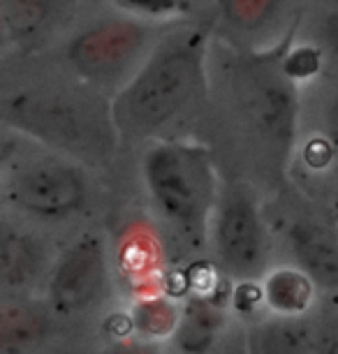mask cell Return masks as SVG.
Segmentation results:
<instances>
[{
  "label": "cell",
  "instance_id": "6da1fadb",
  "mask_svg": "<svg viewBox=\"0 0 338 354\" xmlns=\"http://www.w3.org/2000/svg\"><path fill=\"white\" fill-rule=\"evenodd\" d=\"M207 32L178 30L149 51L111 104L116 128L151 135L174 123L207 84Z\"/></svg>",
  "mask_w": 338,
  "mask_h": 354
},
{
  "label": "cell",
  "instance_id": "7a4b0ae2",
  "mask_svg": "<svg viewBox=\"0 0 338 354\" xmlns=\"http://www.w3.org/2000/svg\"><path fill=\"white\" fill-rule=\"evenodd\" d=\"M292 30L276 46L241 53L229 65V86L238 116L262 149L278 160L288 158L292 151L303 109L301 86L288 75L283 63L285 44Z\"/></svg>",
  "mask_w": 338,
  "mask_h": 354
},
{
  "label": "cell",
  "instance_id": "3957f363",
  "mask_svg": "<svg viewBox=\"0 0 338 354\" xmlns=\"http://www.w3.org/2000/svg\"><path fill=\"white\" fill-rule=\"evenodd\" d=\"M144 183L158 213L178 230L204 225L216 199V181L204 151L185 144H158L144 156Z\"/></svg>",
  "mask_w": 338,
  "mask_h": 354
},
{
  "label": "cell",
  "instance_id": "277c9868",
  "mask_svg": "<svg viewBox=\"0 0 338 354\" xmlns=\"http://www.w3.org/2000/svg\"><path fill=\"white\" fill-rule=\"evenodd\" d=\"M151 32L135 17H114L86 26L70 39L65 56L72 70L91 84H114L149 56Z\"/></svg>",
  "mask_w": 338,
  "mask_h": 354
},
{
  "label": "cell",
  "instance_id": "5b68a950",
  "mask_svg": "<svg viewBox=\"0 0 338 354\" xmlns=\"http://www.w3.org/2000/svg\"><path fill=\"white\" fill-rule=\"evenodd\" d=\"M5 192L19 211L58 220L82 209L88 185L84 174L72 162L58 158H37L12 171Z\"/></svg>",
  "mask_w": 338,
  "mask_h": 354
},
{
  "label": "cell",
  "instance_id": "8992f818",
  "mask_svg": "<svg viewBox=\"0 0 338 354\" xmlns=\"http://www.w3.org/2000/svg\"><path fill=\"white\" fill-rule=\"evenodd\" d=\"M216 250L229 271L253 276L267 259V227L255 199L243 190L227 192L218 206Z\"/></svg>",
  "mask_w": 338,
  "mask_h": 354
},
{
  "label": "cell",
  "instance_id": "52a82bcc",
  "mask_svg": "<svg viewBox=\"0 0 338 354\" xmlns=\"http://www.w3.org/2000/svg\"><path fill=\"white\" fill-rule=\"evenodd\" d=\"M107 264L104 250L97 236H86L77 241L58 262L51 276V304L61 313H79L100 297Z\"/></svg>",
  "mask_w": 338,
  "mask_h": 354
},
{
  "label": "cell",
  "instance_id": "ba28073f",
  "mask_svg": "<svg viewBox=\"0 0 338 354\" xmlns=\"http://www.w3.org/2000/svg\"><path fill=\"white\" fill-rule=\"evenodd\" d=\"M290 248L297 266L303 269L315 285H338V236L315 220H297L288 230Z\"/></svg>",
  "mask_w": 338,
  "mask_h": 354
},
{
  "label": "cell",
  "instance_id": "9c48e42d",
  "mask_svg": "<svg viewBox=\"0 0 338 354\" xmlns=\"http://www.w3.org/2000/svg\"><path fill=\"white\" fill-rule=\"evenodd\" d=\"M315 280L299 266H281L264 278V304L274 315L303 317L315 304Z\"/></svg>",
  "mask_w": 338,
  "mask_h": 354
},
{
  "label": "cell",
  "instance_id": "30bf717a",
  "mask_svg": "<svg viewBox=\"0 0 338 354\" xmlns=\"http://www.w3.org/2000/svg\"><path fill=\"white\" fill-rule=\"evenodd\" d=\"M315 326L303 317L274 315L255 324L250 354H313Z\"/></svg>",
  "mask_w": 338,
  "mask_h": 354
},
{
  "label": "cell",
  "instance_id": "8fae6325",
  "mask_svg": "<svg viewBox=\"0 0 338 354\" xmlns=\"http://www.w3.org/2000/svg\"><path fill=\"white\" fill-rule=\"evenodd\" d=\"M46 319L37 306L21 299H0V354H24L42 340Z\"/></svg>",
  "mask_w": 338,
  "mask_h": 354
},
{
  "label": "cell",
  "instance_id": "7c38bea8",
  "mask_svg": "<svg viewBox=\"0 0 338 354\" xmlns=\"http://www.w3.org/2000/svg\"><path fill=\"white\" fill-rule=\"evenodd\" d=\"M290 0H218L223 21L246 37H267L285 19Z\"/></svg>",
  "mask_w": 338,
  "mask_h": 354
},
{
  "label": "cell",
  "instance_id": "4fadbf2b",
  "mask_svg": "<svg viewBox=\"0 0 338 354\" xmlns=\"http://www.w3.org/2000/svg\"><path fill=\"white\" fill-rule=\"evenodd\" d=\"M37 266V248L21 232L0 225V290L19 287Z\"/></svg>",
  "mask_w": 338,
  "mask_h": 354
},
{
  "label": "cell",
  "instance_id": "5bb4252c",
  "mask_svg": "<svg viewBox=\"0 0 338 354\" xmlns=\"http://www.w3.org/2000/svg\"><path fill=\"white\" fill-rule=\"evenodd\" d=\"M220 322L223 319L216 306L207 301H192L178 317V347L192 354L204 352L216 340Z\"/></svg>",
  "mask_w": 338,
  "mask_h": 354
},
{
  "label": "cell",
  "instance_id": "9a60e30c",
  "mask_svg": "<svg viewBox=\"0 0 338 354\" xmlns=\"http://www.w3.org/2000/svg\"><path fill=\"white\" fill-rule=\"evenodd\" d=\"M322 82V106H320V132L324 142L331 146L338 160V70L320 77Z\"/></svg>",
  "mask_w": 338,
  "mask_h": 354
},
{
  "label": "cell",
  "instance_id": "2e32d148",
  "mask_svg": "<svg viewBox=\"0 0 338 354\" xmlns=\"http://www.w3.org/2000/svg\"><path fill=\"white\" fill-rule=\"evenodd\" d=\"M0 10L10 24V30L30 28L44 19L49 0H0Z\"/></svg>",
  "mask_w": 338,
  "mask_h": 354
},
{
  "label": "cell",
  "instance_id": "e0dca14e",
  "mask_svg": "<svg viewBox=\"0 0 338 354\" xmlns=\"http://www.w3.org/2000/svg\"><path fill=\"white\" fill-rule=\"evenodd\" d=\"M114 3L135 19H167L181 12L185 0H114Z\"/></svg>",
  "mask_w": 338,
  "mask_h": 354
},
{
  "label": "cell",
  "instance_id": "ac0fdd59",
  "mask_svg": "<svg viewBox=\"0 0 338 354\" xmlns=\"http://www.w3.org/2000/svg\"><path fill=\"white\" fill-rule=\"evenodd\" d=\"M137 324L142 326V329H147L149 326V331H153V324H158V333H162V331L174 329V326L178 324V315L167 304H149L139 310Z\"/></svg>",
  "mask_w": 338,
  "mask_h": 354
},
{
  "label": "cell",
  "instance_id": "d6986e66",
  "mask_svg": "<svg viewBox=\"0 0 338 354\" xmlns=\"http://www.w3.org/2000/svg\"><path fill=\"white\" fill-rule=\"evenodd\" d=\"M313 354H338V315L329 317L315 331Z\"/></svg>",
  "mask_w": 338,
  "mask_h": 354
},
{
  "label": "cell",
  "instance_id": "ffe728a7",
  "mask_svg": "<svg viewBox=\"0 0 338 354\" xmlns=\"http://www.w3.org/2000/svg\"><path fill=\"white\" fill-rule=\"evenodd\" d=\"M10 35H12L10 24H8V19H5L3 10H0V51H3L5 46H8V42H10Z\"/></svg>",
  "mask_w": 338,
  "mask_h": 354
},
{
  "label": "cell",
  "instance_id": "44dd1931",
  "mask_svg": "<svg viewBox=\"0 0 338 354\" xmlns=\"http://www.w3.org/2000/svg\"><path fill=\"white\" fill-rule=\"evenodd\" d=\"M102 354H149L147 350H142V347H130V345H116L111 347V350L102 352Z\"/></svg>",
  "mask_w": 338,
  "mask_h": 354
}]
</instances>
